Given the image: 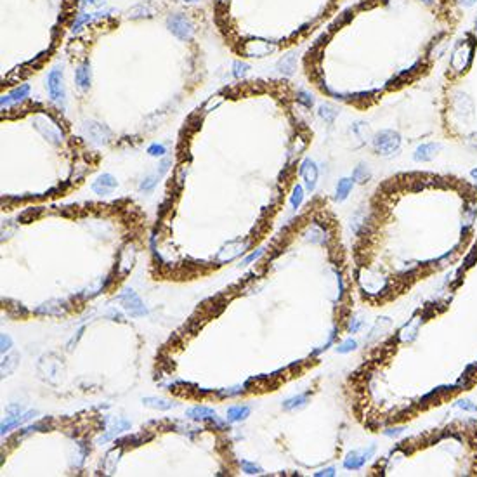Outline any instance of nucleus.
I'll list each match as a JSON object with an SVG mask.
<instances>
[{"label":"nucleus","mask_w":477,"mask_h":477,"mask_svg":"<svg viewBox=\"0 0 477 477\" xmlns=\"http://www.w3.org/2000/svg\"><path fill=\"white\" fill-rule=\"evenodd\" d=\"M401 146V135L394 130H382L373 137V147L382 156H391Z\"/></svg>","instance_id":"nucleus-1"},{"label":"nucleus","mask_w":477,"mask_h":477,"mask_svg":"<svg viewBox=\"0 0 477 477\" xmlns=\"http://www.w3.org/2000/svg\"><path fill=\"white\" fill-rule=\"evenodd\" d=\"M33 125L35 128L47 139L49 142H52L54 146H59L63 142V132L59 130V127L56 125L54 120L47 115H39L33 118Z\"/></svg>","instance_id":"nucleus-2"},{"label":"nucleus","mask_w":477,"mask_h":477,"mask_svg":"<svg viewBox=\"0 0 477 477\" xmlns=\"http://www.w3.org/2000/svg\"><path fill=\"white\" fill-rule=\"evenodd\" d=\"M167 28L181 40H191L195 33V26L186 14H172L167 18Z\"/></svg>","instance_id":"nucleus-3"},{"label":"nucleus","mask_w":477,"mask_h":477,"mask_svg":"<svg viewBox=\"0 0 477 477\" xmlns=\"http://www.w3.org/2000/svg\"><path fill=\"white\" fill-rule=\"evenodd\" d=\"M118 300L122 302L125 312H127L130 317H142V316H146V314H147V309H146L144 302L141 300V297H139V295L135 293L132 288L123 290V293L118 295Z\"/></svg>","instance_id":"nucleus-4"},{"label":"nucleus","mask_w":477,"mask_h":477,"mask_svg":"<svg viewBox=\"0 0 477 477\" xmlns=\"http://www.w3.org/2000/svg\"><path fill=\"white\" fill-rule=\"evenodd\" d=\"M47 92L49 97L58 106H64L66 101V92H64V82H63V70L56 68L47 75Z\"/></svg>","instance_id":"nucleus-5"},{"label":"nucleus","mask_w":477,"mask_h":477,"mask_svg":"<svg viewBox=\"0 0 477 477\" xmlns=\"http://www.w3.org/2000/svg\"><path fill=\"white\" fill-rule=\"evenodd\" d=\"M472 54H474V44H468V42H461L460 45L453 51L451 59H449V64L455 71H465L467 66L470 64Z\"/></svg>","instance_id":"nucleus-6"},{"label":"nucleus","mask_w":477,"mask_h":477,"mask_svg":"<svg viewBox=\"0 0 477 477\" xmlns=\"http://www.w3.org/2000/svg\"><path fill=\"white\" fill-rule=\"evenodd\" d=\"M83 132L85 135L94 142V144H108L111 139V130L106 125H101L97 122H87L83 125Z\"/></svg>","instance_id":"nucleus-7"},{"label":"nucleus","mask_w":477,"mask_h":477,"mask_svg":"<svg viewBox=\"0 0 477 477\" xmlns=\"http://www.w3.org/2000/svg\"><path fill=\"white\" fill-rule=\"evenodd\" d=\"M373 453H375V446H370L368 449H356V451L349 453V455L346 456L344 467H346L347 470H358V468H361L363 465L372 458Z\"/></svg>","instance_id":"nucleus-8"},{"label":"nucleus","mask_w":477,"mask_h":477,"mask_svg":"<svg viewBox=\"0 0 477 477\" xmlns=\"http://www.w3.org/2000/svg\"><path fill=\"white\" fill-rule=\"evenodd\" d=\"M298 174H300L302 179H304V184L305 188H307V191H314V188H316L317 184V176H320L316 164H314L312 160H304L300 164Z\"/></svg>","instance_id":"nucleus-9"},{"label":"nucleus","mask_w":477,"mask_h":477,"mask_svg":"<svg viewBox=\"0 0 477 477\" xmlns=\"http://www.w3.org/2000/svg\"><path fill=\"white\" fill-rule=\"evenodd\" d=\"M37 415V411H26V413H20V415H9L6 420L2 422V427H0V434L6 436L7 432H11V429H16V427L23 425L25 422L32 420L33 416Z\"/></svg>","instance_id":"nucleus-10"},{"label":"nucleus","mask_w":477,"mask_h":477,"mask_svg":"<svg viewBox=\"0 0 477 477\" xmlns=\"http://www.w3.org/2000/svg\"><path fill=\"white\" fill-rule=\"evenodd\" d=\"M272 51H274V47L269 45V42L266 40H250L243 47V52L250 58H262V56L269 54Z\"/></svg>","instance_id":"nucleus-11"},{"label":"nucleus","mask_w":477,"mask_h":477,"mask_svg":"<svg viewBox=\"0 0 477 477\" xmlns=\"http://www.w3.org/2000/svg\"><path fill=\"white\" fill-rule=\"evenodd\" d=\"M118 186V183H116V179L111 176V174H103V176H99L96 181H94L92 184V191L96 193V195H109V193H113Z\"/></svg>","instance_id":"nucleus-12"},{"label":"nucleus","mask_w":477,"mask_h":477,"mask_svg":"<svg viewBox=\"0 0 477 477\" xmlns=\"http://www.w3.org/2000/svg\"><path fill=\"white\" fill-rule=\"evenodd\" d=\"M30 94V85L28 83H23L18 89H14L11 94H7V96L2 97V108H6V106L9 104H18L21 103V101H25L26 97H28Z\"/></svg>","instance_id":"nucleus-13"},{"label":"nucleus","mask_w":477,"mask_h":477,"mask_svg":"<svg viewBox=\"0 0 477 477\" xmlns=\"http://www.w3.org/2000/svg\"><path fill=\"white\" fill-rule=\"evenodd\" d=\"M439 147H441V146H439L437 142H427V144H420L415 149L413 158L416 162H430L437 154Z\"/></svg>","instance_id":"nucleus-14"},{"label":"nucleus","mask_w":477,"mask_h":477,"mask_svg":"<svg viewBox=\"0 0 477 477\" xmlns=\"http://www.w3.org/2000/svg\"><path fill=\"white\" fill-rule=\"evenodd\" d=\"M75 82L80 90H87L90 87V63L83 61L75 71Z\"/></svg>","instance_id":"nucleus-15"},{"label":"nucleus","mask_w":477,"mask_h":477,"mask_svg":"<svg viewBox=\"0 0 477 477\" xmlns=\"http://www.w3.org/2000/svg\"><path fill=\"white\" fill-rule=\"evenodd\" d=\"M186 415L189 416L191 420H215L217 418V413H215L212 408H207V406H195V408H189L186 411Z\"/></svg>","instance_id":"nucleus-16"},{"label":"nucleus","mask_w":477,"mask_h":477,"mask_svg":"<svg viewBox=\"0 0 477 477\" xmlns=\"http://www.w3.org/2000/svg\"><path fill=\"white\" fill-rule=\"evenodd\" d=\"M130 429V422L125 418H115L111 420V425L108 427V434H106L104 437H101V441H108V439H111L113 436H116V434L120 432H125V430Z\"/></svg>","instance_id":"nucleus-17"},{"label":"nucleus","mask_w":477,"mask_h":477,"mask_svg":"<svg viewBox=\"0 0 477 477\" xmlns=\"http://www.w3.org/2000/svg\"><path fill=\"white\" fill-rule=\"evenodd\" d=\"M142 403H144V406H147V408H153V410H160V411L172 410V408L177 406V403L162 399V397H144Z\"/></svg>","instance_id":"nucleus-18"},{"label":"nucleus","mask_w":477,"mask_h":477,"mask_svg":"<svg viewBox=\"0 0 477 477\" xmlns=\"http://www.w3.org/2000/svg\"><path fill=\"white\" fill-rule=\"evenodd\" d=\"M250 406H241V404H238V406H231L228 410V420L229 422H243V420H247L250 416Z\"/></svg>","instance_id":"nucleus-19"},{"label":"nucleus","mask_w":477,"mask_h":477,"mask_svg":"<svg viewBox=\"0 0 477 477\" xmlns=\"http://www.w3.org/2000/svg\"><path fill=\"white\" fill-rule=\"evenodd\" d=\"M353 186H354V179H347V177L340 179L339 184H337V196H335L337 202H344V200L349 196V193L353 191Z\"/></svg>","instance_id":"nucleus-20"},{"label":"nucleus","mask_w":477,"mask_h":477,"mask_svg":"<svg viewBox=\"0 0 477 477\" xmlns=\"http://www.w3.org/2000/svg\"><path fill=\"white\" fill-rule=\"evenodd\" d=\"M108 13H111V11H103V13H92V14H82V16H78L77 21L73 23V26H71V32L77 33L83 25H87V23H90V21L99 20V18H103L104 14H108Z\"/></svg>","instance_id":"nucleus-21"},{"label":"nucleus","mask_w":477,"mask_h":477,"mask_svg":"<svg viewBox=\"0 0 477 477\" xmlns=\"http://www.w3.org/2000/svg\"><path fill=\"white\" fill-rule=\"evenodd\" d=\"M120 456H122V448H113L111 451H108V455L104 458V468L108 470V474H113L116 470Z\"/></svg>","instance_id":"nucleus-22"},{"label":"nucleus","mask_w":477,"mask_h":477,"mask_svg":"<svg viewBox=\"0 0 477 477\" xmlns=\"http://www.w3.org/2000/svg\"><path fill=\"white\" fill-rule=\"evenodd\" d=\"M295 66H297V58H295V54H286L285 58L281 59V61L278 63V70L281 75H286V77H290L291 73L295 71Z\"/></svg>","instance_id":"nucleus-23"},{"label":"nucleus","mask_w":477,"mask_h":477,"mask_svg":"<svg viewBox=\"0 0 477 477\" xmlns=\"http://www.w3.org/2000/svg\"><path fill=\"white\" fill-rule=\"evenodd\" d=\"M305 404H307V394H300V396H295V397L286 399L285 403H283V410H286V411L298 410V408H304Z\"/></svg>","instance_id":"nucleus-24"},{"label":"nucleus","mask_w":477,"mask_h":477,"mask_svg":"<svg viewBox=\"0 0 477 477\" xmlns=\"http://www.w3.org/2000/svg\"><path fill=\"white\" fill-rule=\"evenodd\" d=\"M153 14H154V11L151 9L149 6H144V4L132 7V9L128 11V18H132V20H139V18H151Z\"/></svg>","instance_id":"nucleus-25"},{"label":"nucleus","mask_w":477,"mask_h":477,"mask_svg":"<svg viewBox=\"0 0 477 477\" xmlns=\"http://www.w3.org/2000/svg\"><path fill=\"white\" fill-rule=\"evenodd\" d=\"M18 359H20V356H18V354H11V356H6V358H4V361H2V377H7V375L13 373L14 370H16Z\"/></svg>","instance_id":"nucleus-26"},{"label":"nucleus","mask_w":477,"mask_h":477,"mask_svg":"<svg viewBox=\"0 0 477 477\" xmlns=\"http://www.w3.org/2000/svg\"><path fill=\"white\" fill-rule=\"evenodd\" d=\"M372 177V172H370V169H368V165H358L354 169V172H353V179L356 181V183H359V184H365L366 181Z\"/></svg>","instance_id":"nucleus-27"},{"label":"nucleus","mask_w":477,"mask_h":477,"mask_svg":"<svg viewBox=\"0 0 477 477\" xmlns=\"http://www.w3.org/2000/svg\"><path fill=\"white\" fill-rule=\"evenodd\" d=\"M317 115H320L321 118L325 120V122L332 123L333 120H335V116L339 115V111H337L335 108H332L330 104H323V106H320V111H317Z\"/></svg>","instance_id":"nucleus-28"},{"label":"nucleus","mask_w":477,"mask_h":477,"mask_svg":"<svg viewBox=\"0 0 477 477\" xmlns=\"http://www.w3.org/2000/svg\"><path fill=\"white\" fill-rule=\"evenodd\" d=\"M240 465H241V468H243L245 474H248V475H259V474H262V468H260L257 463H253V461L241 460Z\"/></svg>","instance_id":"nucleus-29"},{"label":"nucleus","mask_w":477,"mask_h":477,"mask_svg":"<svg viewBox=\"0 0 477 477\" xmlns=\"http://www.w3.org/2000/svg\"><path fill=\"white\" fill-rule=\"evenodd\" d=\"M302 200H304V188L302 186H295L293 191H291V198H290V203L293 208H298L302 203Z\"/></svg>","instance_id":"nucleus-30"},{"label":"nucleus","mask_w":477,"mask_h":477,"mask_svg":"<svg viewBox=\"0 0 477 477\" xmlns=\"http://www.w3.org/2000/svg\"><path fill=\"white\" fill-rule=\"evenodd\" d=\"M158 179H160L158 176H147L146 179H142V183L139 188H141V191H153V188L156 186Z\"/></svg>","instance_id":"nucleus-31"},{"label":"nucleus","mask_w":477,"mask_h":477,"mask_svg":"<svg viewBox=\"0 0 477 477\" xmlns=\"http://www.w3.org/2000/svg\"><path fill=\"white\" fill-rule=\"evenodd\" d=\"M297 101L304 104L305 108H312V104H314L312 96L309 92H305V90H298V92H297Z\"/></svg>","instance_id":"nucleus-32"},{"label":"nucleus","mask_w":477,"mask_h":477,"mask_svg":"<svg viewBox=\"0 0 477 477\" xmlns=\"http://www.w3.org/2000/svg\"><path fill=\"white\" fill-rule=\"evenodd\" d=\"M356 346H358V344H356L353 339H349V340H346V342L340 344V346H337V353H339V354H347V353H351V351H354Z\"/></svg>","instance_id":"nucleus-33"},{"label":"nucleus","mask_w":477,"mask_h":477,"mask_svg":"<svg viewBox=\"0 0 477 477\" xmlns=\"http://www.w3.org/2000/svg\"><path fill=\"white\" fill-rule=\"evenodd\" d=\"M233 73H234V77L236 78H243L245 75L248 73V64H245V63H241V61H236L233 64Z\"/></svg>","instance_id":"nucleus-34"},{"label":"nucleus","mask_w":477,"mask_h":477,"mask_svg":"<svg viewBox=\"0 0 477 477\" xmlns=\"http://www.w3.org/2000/svg\"><path fill=\"white\" fill-rule=\"evenodd\" d=\"M147 153H149L151 156H164V154L167 153V149H165L164 144H151L149 147H147Z\"/></svg>","instance_id":"nucleus-35"},{"label":"nucleus","mask_w":477,"mask_h":477,"mask_svg":"<svg viewBox=\"0 0 477 477\" xmlns=\"http://www.w3.org/2000/svg\"><path fill=\"white\" fill-rule=\"evenodd\" d=\"M11 347H13V340H11V337L6 335V333H2V337H0V351H2V354H6Z\"/></svg>","instance_id":"nucleus-36"},{"label":"nucleus","mask_w":477,"mask_h":477,"mask_svg":"<svg viewBox=\"0 0 477 477\" xmlns=\"http://www.w3.org/2000/svg\"><path fill=\"white\" fill-rule=\"evenodd\" d=\"M458 408H461V410H468V411H477V406L475 404H472L470 401H458V404H456Z\"/></svg>","instance_id":"nucleus-37"},{"label":"nucleus","mask_w":477,"mask_h":477,"mask_svg":"<svg viewBox=\"0 0 477 477\" xmlns=\"http://www.w3.org/2000/svg\"><path fill=\"white\" fill-rule=\"evenodd\" d=\"M262 255V250H259V252H253V253H250V255L247 257V259L243 260V264H250V262H253V260H257L259 257Z\"/></svg>","instance_id":"nucleus-38"},{"label":"nucleus","mask_w":477,"mask_h":477,"mask_svg":"<svg viewBox=\"0 0 477 477\" xmlns=\"http://www.w3.org/2000/svg\"><path fill=\"white\" fill-rule=\"evenodd\" d=\"M314 475H316V477H321V475H330V477H333V475H335V468H333V467H328V468H325V470L316 472Z\"/></svg>","instance_id":"nucleus-39"},{"label":"nucleus","mask_w":477,"mask_h":477,"mask_svg":"<svg viewBox=\"0 0 477 477\" xmlns=\"http://www.w3.org/2000/svg\"><path fill=\"white\" fill-rule=\"evenodd\" d=\"M359 328H361V321L353 320V321H351V325H349V333H356Z\"/></svg>","instance_id":"nucleus-40"},{"label":"nucleus","mask_w":477,"mask_h":477,"mask_svg":"<svg viewBox=\"0 0 477 477\" xmlns=\"http://www.w3.org/2000/svg\"><path fill=\"white\" fill-rule=\"evenodd\" d=\"M460 6H463V7H470V6H474V4L477 2V0H456Z\"/></svg>","instance_id":"nucleus-41"},{"label":"nucleus","mask_w":477,"mask_h":477,"mask_svg":"<svg viewBox=\"0 0 477 477\" xmlns=\"http://www.w3.org/2000/svg\"><path fill=\"white\" fill-rule=\"evenodd\" d=\"M401 432H403V429H389V430H385V434H387V436H399Z\"/></svg>","instance_id":"nucleus-42"},{"label":"nucleus","mask_w":477,"mask_h":477,"mask_svg":"<svg viewBox=\"0 0 477 477\" xmlns=\"http://www.w3.org/2000/svg\"><path fill=\"white\" fill-rule=\"evenodd\" d=\"M94 0H80V6L83 7V6H87V4H92Z\"/></svg>","instance_id":"nucleus-43"},{"label":"nucleus","mask_w":477,"mask_h":477,"mask_svg":"<svg viewBox=\"0 0 477 477\" xmlns=\"http://www.w3.org/2000/svg\"><path fill=\"white\" fill-rule=\"evenodd\" d=\"M470 176L474 177V179L477 181V169H474V170H472V172H470Z\"/></svg>","instance_id":"nucleus-44"},{"label":"nucleus","mask_w":477,"mask_h":477,"mask_svg":"<svg viewBox=\"0 0 477 477\" xmlns=\"http://www.w3.org/2000/svg\"><path fill=\"white\" fill-rule=\"evenodd\" d=\"M423 2H425V4H432L434 0H423Z\"/></svg>","instance_id":"nucleus-45"},{"label":"nucleus","mask_w":477,"mask_h":477,"mask_svg":"<svg viewBox=\"0 0 477 477\" xmlns=\"http://www.w3.org/2000/svg\"><path fill=\"white\" fill-rule=\"evenodd\" d=\"M184 2H198V0H184Z\"/></svg>","instance_id":"nucleus-46"},{"label":"nucleus","mask_w":477,"mask_h":477,"mask_svg":"<svg viewBox=\"0 0 477 477\" xmlns=\"http://www.w3.org/2000/svg\"><path fill=\"white\" fill-rule=\"evenodd\" d=\"M475 28H477V20H475Z\"/></svg>","instance_id":"nucleus-47"}]
</instances>
